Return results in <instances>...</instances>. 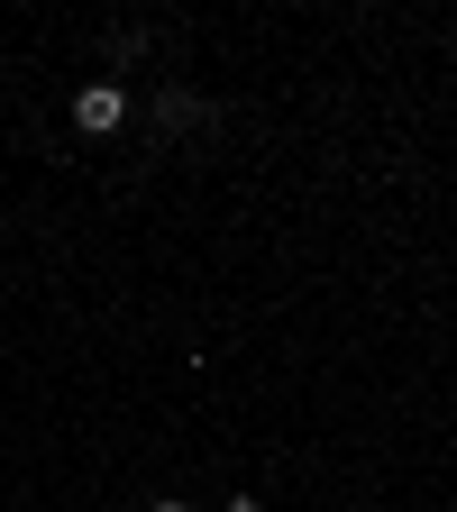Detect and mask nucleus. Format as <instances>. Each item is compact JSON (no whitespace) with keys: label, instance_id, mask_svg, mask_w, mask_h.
I'll return each mask as SVG.
<instances>
[{"label":"nucleus","instance_id":"obj_1","mask_svg":"<svg viewBox=\"0 0 457 512\" xmlns=\"http://www.w3.org/2000/svg\"><path fill=\"white\" fill-rule=\"evenodd\" d=\"M128 119V101H119V83H83L74 92V128H83V138H110V128Z\"/></svg>","mask_w":457,"mask_h":512},{"label":"nucleus","instance_id":"obj_2","mask_svg":"<svg viewBox=\"0 0 457 512\" xmlns=\"http://www.w3.org/2000/svg\"><path fill=\"white\" fill-rule=\"evenodd\" d=\"M229 512H266V503H247V494H238V503H229Z\"/></svg>","mask_w":457,"mask_h":512},{"label":"nucleus","instance_id":"obj_3","mask_svg":"<svg viewBox=\"0 0 457 512\" xmlns=\"http://www.w3.org/2000/svg\"><path fill=\"white\" fill-rule=\"evenodd\" d=\"M156 512H192V503H156Z\"/></svg>","mask_w":457,"mask_h":512}]
</instances>
